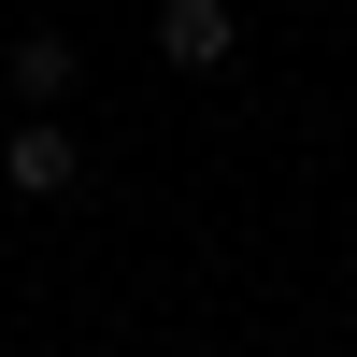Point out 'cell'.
I'll return each instance as SVG.
<instances>
[{
	"label": "cell",
	"mask_w": 357,
	"mask_h": 357,
	"mask_svg": "<svg viewBox=\"0 0 357 357\" xmlns=\"http://www.w3.org/2000/svg\"><path fill=\"white\" fill-rule=\"evenodd\" d=\"M0 186H15V200H72V186H86V143L57 129V114H29V129L0 143Z\"/></svg>",
	"instance_id": "1"
},
{
	"label": "cell",
	"mask_w": 357,
	"mask_h": 357,
	"mask_svg": "<svg viewBox=\"0 0 357 357\" xmlns=\"http://www.w3.org/2000/svg\"><path fill=\"white\" fill-rule=\"evenodd\" d=\"M0 72H15V100H29V114H57V100L86 86V57H72V29H15V57H0Z\"/></svg>",
	"instance_id": "2"
},
{
	"label": "cell",
	"mask_w": 357,
	"mask_h": 357,
	"mask_svg": "<svg viewBox=\"0 0 357 357\" xmlns=\"http://www.w3.org/2000/svg\"><path fill=\"white\" fill-rule=\"evenodd\" d=\"M229 43H243L229 0H158V57H172V72H229Z\"/></svg>",
	"instance_id": "3"
}]
</instances>
